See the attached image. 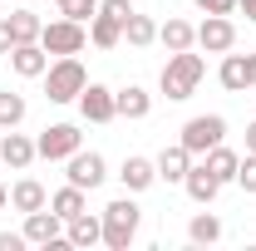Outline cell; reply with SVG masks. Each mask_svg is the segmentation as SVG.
Listing matches in <instances>:
<instances>
[{
  "label": "cell",
  "instance_id": "cell-8",
  "mask_svg": "<svg viewBox=\"0 0 256 251\" xmlns=\"http://www.w3.org/2000/svg\"><path fill=\"white\" fill-rule=\"evenodd\" d=\"M197 44H202L207 54H226V50L236 44V25H232V15H207V20L197 25Z\"/></svg>",
  "mask_w": 256,
  "mask_h": 251
},
{
  "label": "cell",
  "instance_id": "cell-33",
  "mask_svg": "<svg viewBox=\"0 0 256 251\" xmlns=\"http://www.w3.org/2000/svg\"><path fill=\"white\" fill-rule=\"evenodd\" d=\"M10 50H15V34H10V15H5L0 20V54H10Z\"/></svg>",
  "mask_w": 256,
  "mask_h": 251
},
{
  "label": "cell",
  "instance_id": "cell-9",
  "mask_svg": "<svg viewBox=\"0 0 256 251\" xmlns=\"http://www.w3.org/2000/svg\"><path fill=\"white\" fill-rule=\"evenodd\" d=\"M79 114H84L89 124H114V118H118V108H114V89H108V84H84V94H79Z\"/></svg>",
  "mask_w": 256,
  "mask_h": 251
},
{
  "label": "cell",
  "instance_id": "cell-35",
  "mask_svg": "<svg viewBox=\"0 0 256 251\" xmlns=\"http://www.w3.org/2000/svg\"><path fill=\"white\" fill-rule=\"evenodd\" d=\"M246 84L256 89V54H246Z\"/></svg>",
  "mask_w": 256,
  "mask_h": 251
},
{
  "label": "cell",
  "instance_id": "cell-4",
  "mask_svg": "<svg viewBox=\"0 0 256 251\" xmlns=\"http://www.w3.org/2000/svg\"><path fill=\"white\" fill-rule=\"evenodd\" d=\"M40 44H44V54H79L84 44H89V30L79 25V20H69V15H60V20H50L44 30H40Z\"/></svg>",
  "mask_w": 256,
  "mask_h": 251
},
{
  "label": "cell",
  "instance_id": "cell-6",
  "mask_svg": "<svg viewBox=\"0 0 256 251\" xmlns=\"http://www.w3.org/2000/svg\"><path fill=\"white\" fill-rule=\"evenodd\" d=\"M79 148H84V133H79L74 124H50L40 138H34V153L50 158V162H69Z\"/></svg>",
  "mask_w": 256,
  "mask_h": 251
},
{
  "label": "cell",
  "instance_id": "cell-24",
  "mask_svg": "<svg viewBox=\"0 0 256 251\" xmlns=\"http://www.w3.org/2000/svg\"><path fill=\"white\" fill-rule=\"evenodd\" d=\"M124 40L133 44V50H148V44L158 40V25H153L148 15H138V10H133V15L124 20Z\"/></svg>",
  "mask_w": 256,
  "mask_h": 251
},
{
  "label": "cell",
  "instance_id": "cell-5",
  "mask_svg": "<svg viewBox=\"0 0 256 251\" xmlns=\"http://www.w3.org/2000/svg\"><path fill=\"white\" fill-rule=\"evenodd\" d=\"M222 138H226V118L222 114H197V118L182 124V138H178V143H182L192 158H202L207 148H217Z\"/></svg>",
  "mask_w": 256,
  "mask_h": 251
},
{
  "label": "cell",
  "instance_id": "cell-26",
  "mask_svg": "<svg viewBox=\"0 0 256 251\" xmlns=\"http://www.w3.org/2000/svg\"><path fill=\"white\" fill-rule=\"evenodd\" d=\"M44 30V20L34 15V10H10V34H15V44H34Z\"/></svg>",
  "mask_w": 256,
  "mask_h": 251
},
{
  "label": "cell",
  "instance_id": "cell-17",
  "mask_svg": "<svg viewBox=\"0 0 256 251\" xmlns=\"http://www.w3.org/2000/svg\"><path fill=\"white\" fill-rule=\"evenodd\" d=\"M188 168H192V153L182 148V143H168V148L158 153V178L162 182H182Z\"/></svg>",
  "mask_w": 256,
  "mask_h": 251
},
{
  "label": "cell",
  "instance_id": "cell-30",
  "mask_svg": "<svg viewBox=\"0 0 256 251\" xmlns=\"http://www.w3.org/2000/svg\"><path fill=\"white\" fill-rule=\"evenodd\" d=\"M98 10H104L108 20H118V25H124L128 15H133V5H128V0H98Z\"/></svg>",
  "mask_w": 256,
  "mask_h": 251
},
{
  "label": "cell",
  "instance_id": "cell-37",
  "mask_svg": "<svg viewBox=\"0 0 256 251\" xmlns=\"http://www.w3.org/2000/svg\"><path fill=\"white\" fill-rule=\"evenodd\" d=\"M5 202H10V192H5V188H0V207H5Z\"/></svg>",
  "mask_w": 256,
  "mask_h": 251
},
{
  "label": "cell",
  "instance_id": "cell-3",
  "mask_svg": "<svg viewBox=\"0 0 256 251\" xmlns=\"http://www.w3.org/2000/svg\"><path fill=\"white\" fill-rule=\"evenodd\" d=\"M84 84H89V74H84L79 54H64V60H54L44 69V98L50 104H79Z\"/></svg>",
  "mask_w": 256,
  "mask_h": 251
},
{
  "label": "cell",
  "instance_id": "cell-21",
  "mask_svg": "<svg viewBox=\"0 0 256 251\" xmlns=\"http://www.w3.org/2000/svg\"><path fill=\"white\" fill-rule=\"evenodd\" d=\"M188 242H197V246L222 242V217H217V212H197V217L188 222Z\"/></svg>",
  "mask_w": 256,
  "mask_h": 251
},
{
  "label": "cell",
  "instance_id": "cell-12",
  "mask_svg": "<svg viewBox=\"0 0 256 251\" xmlns=\"http://www.w3.org/2000/svg\"><path fill=\"white\" fill-rule=\"evenodd\" d=\"M64 242H69V246H79V251L98 246V242H104V217H94V212L69 217V222H64Z\"/></svg>",
  "mask_w": 256,
  "mask_h": 251
},
{
  "label": "cell",
  "instance_id": "cell-2",
  "mask_svg": "<svg viewBox=\"0 0 256 251\" xmlns=\"http://www.w3.org/2000/svg\"><path fill=\"white\" fill-rule=\"evenodd\" d=\"M98 217H104V246H108V251H128L133 242H138L143 207H138L133 197H118V202H108Z\"/></svg>",
  "mask_w": 256,
  "mask_h": 251
},
{
  "label": "cell",
  "instance_id": "cell-27",
  "mask_svg": "<svg viewBox=\"0 0 256 251\" xmlns=\"http://www.w3.org/2000/svg\"><path fill=\"white\" fill-rule=\"evenodd\" d=\"M25 124V94L0 89V128H20Z\"/></svg>",
  "mask_w": 256,
  "mask_h": 251
},
{
  "label": "cell",
  "instance_id": "cell-28",
  "mask_svg": "<svg viewBox=\"0 0 256 251\" xmlns=\"http://www.w3.org/2000/svg\"><path fill=\"white\" fill-rule=\"evenodd\" d=\"M60 15L79 20V25H89V20L98 15V0H60Z\"/></svg>",
  "mask_w": 256,
  "mask_h": 251
},
{
  "label": "cell",
  "instance_id": "cell-7",
  "mask_svg": "<svg viewBox=\"0 0 256 251\" xmlns=\"http://www.w3.org/2000/svg\"><path fill=\"white\" fill-rule=\"evenodd\" d=\"M25 242L30 246H54V242H64V217L54 212V207H40V212H25Z\"/></svg>",
  "mask_w": 256,
  "mask_h": 251
},
{
  "label": "cell",
  "instance_id": "cell-18",
  "mask_svg": "<svg viewBox=\"0 0 256 251\" xmlns=\"http://www.w3.org/2000/svg\"><path fill=\"white\" fill-rule=\"evenodd\" d=\"M10 207H15V212H40V207H50V192L40 188L34 178H20V182L10 188Z\"/></svg>",
  "mask_w": 256,
  "mask_h": 251
},
{
  "label": "cell",
  "instance_id": "cell-25",
  "mask_svg": "<svg viewBox=\"0 0 256 251\" xmlns=\"http://www.w3.org/2000/svg\"><path fill=\"white\" fill-rule=\"evenodd\" d=\"M217 79H222V89H232V94L252 89V84H246V54H232V50H226L222 69H217Z\"/></svg>",
  "mask_w": 256,
  "mask_h": 251
},
{
  "label": "cell",
  "instance_id": "cell-13",
  "mask_svg": "<svg viewBox=\"0 0 256 251\" xmlns=\"http://www.w3.org/2000/svg\"><path fill=\"white\" fill-rule=\"evenodd\" d=\"M182 188H188V197L197 202V207H212V202H217V192H222V182L212 178V168H207V162H192L188 178H182Z\"/></svg>",
  "mask_w": 256,
  "mask_h": 251
},
{
  "label": "cell",
  "instance_id": "cell-19",
  "mask_svg": "<svg viewBox=\"0 0 256 251\" xmlns=\"http://www.w3.org/2000/svg\"><path fill=\"white\" fill-rule=\"evenodd\" d=\"M202 162H207V168H212V178H217V182H236V168H242V153H232V148H222V143H217V148H207V153H202Z\"/></svg>",
  "mask_w": 256,
  "mask_h": 251
},
{
  "label": "cell",
  "instance_id": "cell-14",
  "mask_svg": "<svg viewBox=\"0 0 256 251\" xmlns=\"http://www.w3.org/2000/svg\"><path fill=\"white\" fill-rule=\"evenodd\" d=\"M114 108H118V118H148L153 114V94L143 89V84H128V89H114Z\"/></svg>",
  "mask_w": 256,
  "mask_h": 251
},
{
  "label": "cell",
  "instance_id": "cell-32",
  "mask_svg": "<svg viewBox=\"0 0 256 251\" xmlns=\"http://www.w3.org/2000/svg\"><path fill=\"white\" fill-rule=\"evenodd\" d=\"M20 246H30L25 232H0V251H20Z\"/></svg>",
  "mask_w": 256,
  "mask_h": 251
},
{
  "label": "cell",
  "instance_id": "cell-22",
  "mask_svg": "<svg viewBox=\"0 0 256 251\" xmlns=\"http://www.w3.org/2000/svg\"><path fill=\"white\" fill-rule=\"evenodd\" d=\"M50 207H54L64 222L79 217V212H89V202H84V188H74V182H64L60 192H50Z\"/></svg>",
  "mask_w": 256,
  "mask_h": 251
},
{
  "label": "cell",
  "instance_id": "cell-1",
  "mask_svg": "<svg viewBox=\"0 0 256 251\" xmlns=\"http://www.w3.org/2000/svg\"><path fill=\"white\" fill-rule=\"evenodd\" d=\"M202 74H207L202 54H192V50H178V54H168V64H162L158 89L168 94V104H182V98H192V89L202 84Z\"/></svg>",
  "mask_w": 256,
  "mask_h": 251
},
{
  "label": "cell",
  "instance_id": "cell-15",
  "mask_svg": "<svg viewBox=\"0 0 256 251\" xmlns=\"http://www.w3.org/2000/svg\"><path fill=\"white\" fill-rule=\"evenodd\" d=\"M118 182H124L128 192H148L153 182H158V162H148V158H124V168H118Z\"/></svg>",
  "mask_w": 256,
  "mask_h": 251
},
{
  "label": "cell",
  "instance_id": "cell-10",
  "mask_svg": "<svg viewBox=\"0 0 256 251\" xmlns=\"http://www.w3.org/2000/svg\"><path fill=\"white\" fill-rule=\"evenodd\" d=\"M104 178H108V162H104L98 153H84V148H79V153L69 158V182H74V188L94 192Z\"/></svg>",
  "mask_w": 256,
  "mask_h": 251
},
{
  "label": "cell",
  "instance_id": "cell-34",
  "mask_svg": "<svg viewBox=\"0 0 256 251\" xmlns=\"http://www.w3.org/2000/svg\"><path fill=\"white\" fill-rule=\"evenodd\" d=\"M236 10H242L246 20H256V0H236Z\"/></svg>",
  "mask_w": 256,
  "mask_h": 251
},
{
  "label": "cell",
  "instance_id": "cell-16",
  "mask_svg": "<svg viewBox=\"0 0 256 251\" xmlns=\"http://www.w3.org/2000/svg\"><path fill=\"white\" fill-rule=\"evenodd\" d=\"M34 158H40V153H34L30 138H25V133H15V128H5V138H0V162H10L15 172H25Z\"/></svg>",
  "mask_w": 256,
  "mask_h": 251
},
{
  "label": "cell",
  "instance_id": "cell-23",
  "mask_svg": "<svg viewBox=\"0 0 256 251\" xmlns=\"http://www.w3.org/2000/svg\"><path fill=\"white\" fill-rule=\"evenodd\" d=\"M89 40H94L98 50H118V44H124V25H118V20H108V15L98 10L94 20H89Z\"/></svg>",
  "mask_w": 256,
  "mask_h": 251
},
{
  "label": "cell",
  "instance_id": "cell-29",
  "mask_svg": "<svg viewBox=\"0 0 256 251\" xmlns=\"http://www.w3.org/2000/svg\"><path fill=\"white\" fill-rule=\"evenodd\" d=\"M236 182H242V192H252V197H256V153L242 158V168H236Z\"/></svg>",
  "mask_w": 256,
  "mask_h": 251
},
{
  "label": "cell",
  "instance_id": "cell-11",
  "mask_svg": "<svg viewBox=\"0 0 256 251\" xmlns=\"http://www.w3.org/2000/svg\"><path fill=\"white\" fill-rule=\"evenodd\" d=\"M5 60H10V69H15L20 79H44V69H50V54H44L40 40H34V44H15Z\"/></svg>",
  "mask_w": 256,
  "mask_h": 251
},
{
  "label": "cell",
  "instance_id": "cell-20",
  "mask_svg": "<svg viewBox=\"0 0 256 251\" xmlns=\"http://www.w3.org/2000/svg\"><path fill=\"white\" fill-rule=\"evenodd\" d=\"M158 40L168 54H178V50H192L197 44V30H192L188 20H168V25H158Z\"/></svg>",
  "mask_w": 256,
  "mask_h": 251
},
{
  "label": "cell",
  "instance_id": "cell-31",
  "mask_svg": "<svg viewBox=\"0 0 256 251\" xmlns=\"http://www.w3.org/2000/svg\"><path fill=\"white\" fill-rule=\"evenodd\" d=\"M192 5H197L202 15H232V10H236V0H192Z\"/></svg>",
  "mask_w": 256,
  "mask_h": 251
},
{
  "label": "cell",
  "instance_id": "cell-36",
  "mask_svg": "<svg viewBox=\"0 0 256 251\" xmlns=\"http://www.w3.org/2000/svg\"><path fill=\"white\" fill-rule=\"evenodd\" d=\"M246 153H256V124L246 128Z\"/></svg>",
  "mask_w": 256,
  "mask_h": 251
}]
</instances>
